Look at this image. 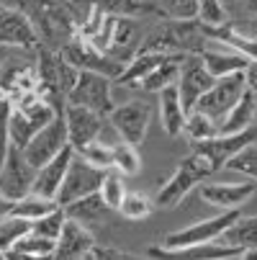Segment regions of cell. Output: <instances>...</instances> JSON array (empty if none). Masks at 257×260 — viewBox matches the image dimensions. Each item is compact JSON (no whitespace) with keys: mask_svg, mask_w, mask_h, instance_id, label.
Here are the masks:
<instances>
[{"mask_svg":"<svg viewBox=\"0 0 257 260\" xmlns=\"http://www.w3.org/2000/svg\"><path fill=\"white\" fill-rule=\"evenodd\" d=\"M252 142H257V126L239 132V134H218L208 142H198V147L188 157L180 160V165L175 168L170 180L160 188L155 204L162 206V209L180 206L182 199H186L193 188H198V185L208 175H213L216 170L227 168V162L242 150V147H247Z\"/></svg>","mask_w":257,"mask_h":260,"instance_id":"obj_1","label":"cell"},{"mask_svg":"<svg viewBox=\"0 0 257 260\" xmlns=\"http://www.w3.org/2000/svg\"><path fill=\"white\" fill-rule=\"evenodd\" d=\"M78 67H72L62 54L57 52H39V64H36V75H39V95L49 101L57 111L64 108L67 95L78 80Z\"/></svg>","mask_w":257,"mask_h":260,"instance_id":"obj_2","label":"cell"},{"mask_svg":"<svg viewBox=\"0 0 257 260\" xmlns=\"http://www.w3.org/2000/svg\"><path fill=\"white\" fill-rule=\"evenodd\" d=\"M67 103L90 108L108 119L111 111L116 108L114 95H111V78L100 75V72H93V70H80L75 85H72V90L67 95Z\"/></svg>","mask_w":257,"mask_h":260,"instance_id":"obj_3","label":"cell"},{"mask_svg":"<svg viewBox=\"0 0 257 260\" xmlns=\"http://www.w3.org/2000/svg\"><path fill=\"white\" fill-rule=\"evenodd\" d=\"M0 98L8 101L11 108L13 106H26L39 95V75L36 67L26 64V62H8L0 64Z\"/></svg>","mask_w":257,"mask_h":260,"instance_id":"obj_4","label":"cell"},{"mask_svg":"<svg viewBox=\"0 0 257 260\" xmlns=\"http://www.w3.org/2000/svg\"><path fill=\"white\" fill-rule=\"evenodd\" d=\"M108 170H100V168H93L90 162H85L78 152L72 157L69 168H67V175L62 180V188L57 193V204L59 206H69L80 199H88L93 193L100 191V183L105 178Z\"/></svg>","mask_w":257,"mask_h":260,"instance_id":"obj_5","label":"cell"},{"mask_svg":"<svg viewBox=\"0 0 257 260\" xmlns=\"http://www.w3.org/2000/svg\"><path fill=\"white\" fill-rule=\"evenodd\" d=\"M59 111L44 101V98H36L26 106H13L11 108V116H8V132H11V142L18 144V147H26L28 139L42 132Z\"/></svg>","mask_w":257,"mask_h":260,"instance_id":"obj_6","label":"cell"},{"mask_svg":"<svg viewBox=\"0 0 257 260\" xmlns=\"http://www.w3.org/2000/svg\"><path fill=\"white\" fill-rule=\"evenodd\" d=\"M239 216H242L239 209H227V211L216 214L211 219H203V221H196V224H191V227H182V230L170 232L162 245H167V247H188V245L216 242V240H222V235L234 224Z\"/></svg>","mask_w":257,"mask_h":260,"instance_id":"obj_7","label":"cell"},{"mask_svg":"<svg viewBox=\"0 0 257 260\" xmlns=\"http://www.w3.org/2000/svg\"><path fill=\"white\" fill-rule=\"evenodd\" d=\"M36 170L28 162V157L23 155V150L18 144L11 142L8 147V155H6V162L0 168V193L11 201H18L23 196L31 193L33 188V180H36Z\"/></svg>","mask_w":257,"mask_h":260,"instance_id":"obj_8","label":"cell"},{"mask_svg":"<svg viewBox=\"0 0 257 260\" xmlns=\"http://www.w3.org/2000/svg\"><path fill=\"white\" fill-rule=\"evenodd\" d=\"M247 75L244 72H234L227 78H216L213 85L208 88V93L198 101V111H203L206 116H211L216 124L222 121L229 111L237 106V101L242 98V93L247 90Z\"/></svg>","mask_w":257,"mask_h":260,"instance_id":"obj_9","label":"cell"},{"mask_svg":"<svg viewBox=\"0 0 257 260\" xmlns=\"http://www.w3.org/2000/svg\"><path fill=\"white\" fill-rule=\"evenodd\" d=\"M31 3H33V8H31L28 18L33 21L36 31L44 34L49 42L67 44L78 34V26L72 21L69 11L62 8L57 0H31Z\"/></svg>","mask_w":257,"mask_h":260,"instance_id":"obj_10","label":"cell"},{"mask_svg":"<svg viewBox=\"0 0 257 260\" xmlns=\"http://www.w3.org/2000/svg\"><path fill=\"white\" fill-rule=\"evenodd\" d=\"M213 75L206 70L203 59L198 52L193 54H186V59H182L180 64V75H177V93H180V101L182 106H186V111L191 114V111H196L198 101L208 93V88L213 85Z\"/></svg>","mask_w":257,"mask_h":260,"instance_id":"obj_11","label":"cell"},{"mask_svg":"<svg viewBox=\"0 0 257 260\" xmlns=\"http://www.w3.org/2000/svg\"><path fill=\"white\" fill-rule=\"evenodd\" d=\"M67 144H69V139H67V124H64V116H62V111H59V114L42 132H36L28 139L26 147H21V150H23V155L28 157V162L33 168H42L54 155H59Z\"/></svg>","mask_w":257,"mask_h":260,"instance_id":"obj_12","label":"cell"},{"mask_svg":"<svg viewBox=\"0 0 257 260\" xmlns=\"http://www.w3.org/2000/svg\"><path fill=\"white\" fill-rule=\"evenodd\" d=\"M150 103L146 101H129V103H121L111 111V116H108V121H111L114 132L121 137V142H129L134 147H139L146 137V129H150Z\"/></svg>","mask_w":257,"mask_h":260,"instance_id":"obj_13","label":"cell"},{"mask_svg":"<svg viewBox=\"0 0 257 260\" xmlns=\"http://www.w3.org/2000/svg\"><path fill=\"white\" fill-rule=\"evenodd\" d=\"M72 67H78V70H93V72H100V75H108L111 80L119 78V72L124 70V64L114 62L108 54H103L100 49H95L88 39H83L80 34H75L72 39L62 47L59 52Z\"/></svg>","mask_w":257,"mask_h":260,"instance_id":"obj_14","label":"cell"},{"mask_svg":"<svg viewBox=\"0 0 257 260\" xmlns=\"http://www.w3.org/2000/svg\"><path fill=\"white\" fill-rule=\"evenodd\" d=\"M36 44H39V31L28 13L0 6V47L33 49Z\"/></svg>","mask_w":257,"mask_h":260,"instance_id":"obj_15","label":"cell"},{"mask_svg":"<svg viewBox=\"0 0 257 260\" xmlns=\"http://www.w3.org/2000/svg\"><path fill=\"white\" fill-rule=\"evenodd\" d=\"M239 250L224 242H206V245H188V247H167V245H152L146 247L150 260H232Z\"/></svg>","mask_w":257,"mask_h":260,"instance_id":"obj_16","label":"cell"},{"mask_svg":"<svg viewBox=\"0 0 257 260\" xmlns=\"http://www.w3.org/2000/svg\"><path fill=\"white\" fill-rule=\"evenodd\" d=\"M254 191H257L254 180H242V183H222V180H218V183H208V180H203L198 185L201 199L206 204L216 206V209H222V211L239 209L242 204H247L254 196Z\"/></svg>","mask_w":257,"mask_h":260,"instance_id":"obj_17","label":"cell"},{"mask_svg":"<svg viewBox=\"0 0 257 260\" xmlns=\"http://www.w3.org/2000/svg\"><path fill=\"white\" fill-rule=\"evenodd\" d=\"M62 116H64V124H67V139L75 150L78 147H85L93 139H98L100 132H103V119L105 116L95 114V111H90V108L67 103L62 108Z\"/></svg>","mask_w":257,"mask_h":260,"instance_id":"obj_18","label":"cell"},{"mask_svg":"<svg viewBox=\"0 0 257 260\" xmlns=\"http://www.w3.org/2000/svg\"><path fill=\"white\" fill-rule=\"evenodd\" d=\"M93 250H95V240H93L90 227L67 216L64 227L54 242V260H83Z\"/></svg>","mask_w":257,"mask_h":260,"instance_id":"obj_19","label":"cell"},{"mask_svg":"<svg viewBox=\"0 0 257 260\" xmlns=\"http://www.w3.org/2000/svg\"><path fill=\"white\" fill-rule=\"evenodd\" d=\"M141 44V31H139V21L129 18V16H116L114 28H111V39H108V49L105 54L119 64H129L134 59V54L139 52Z\"/></svg>","mask_w":257,"mask_h":260,"instance_id":"obj_20","label":"cell"},{"mask_svg":"<svg viewBox=\"0 0 257 260\" xmlns=\"http://www.w3.org/2000/svg\"><path fill=\"white\" fill-rule=\"evenodd\" d=\"M72 157H75V147L67 144L59 155H54L47 165H42L39 170H36V180H33L31 193L57 201V193H59V188H62V180H64V175H67V168H69Z\"/></svg>","mask_w":257,"mask_h":260,"instance_id":"obj_21","label":"cell"},{"mask_svg":"<svg viewBox=\"0 0 257 260\" xmlns=\"http://www.w3.org/2000/svg\"><path fill=\"white\" fill-rule=\"evenodd\" d=\"M198 54L213 78H227V75H234V72H244L249 67V59L244 54L218 44V42H211V39L206 42V47Z\"/></svg>","mask_w":257,"mask_h":260,"instance_id":"obj_22","label":"cell"},{"mask_svg":"<svg viewBox=\"0 0 257 260\" xmlns=\"http://www.w3.org/2000/svg\"><path fill=\"white\" fill-rule=\"evenodd\" d=\"M254 116H257V90L247 88L242 93V98L237 101V106L229 111V114L218 121V134H239V132H247L252 129L254 124Z\"/></svg>","mask_w":257,"mask_h":260,"instance_id":"obj_23","label":"cell"},{"mask_svg":"<svg viewBox=\"0 0 257 260\" xmlns=\"http://www.w3.org/2000/svg\"><path fill=\"white\" fill-rule=\"evenodd\" d=\"M186 119H188V111L180 101L177 85H167L165 90H160V121L165 134L177 137L186 129Z\"/></svg>","mask_w":257,"mask_h":260,"instance_id":"obj_24","label":"cell"},{"mask_svg":"<svg viewBox=\"0 0 257 260\" xmlns=\"http://www.w3.org/2000/svg\"><path fill=\"white\" fill-rule=\"evenodd\" d=\"M8 260H54V240H47L36 232H28L18 245L6 252Z\"/></svg>","mask_w":257,"mask_h":260,"instance_id":"obj_25","label":"cell"},{"mask_svg":"<svg viewBox=\"0 0 257 260\" xmlns=\"http://www.w3.org/2000/svg\"><path fill=\"white\" fill-rule=\"evenodd\" d=\"M182 59H186V54H167V57L150 72V75L141 80V88L160 93V90H165L167 85H175V83H177V75H180Z\"/></svg>","mask_w":257,"mask_h":260,"instance_id":"obj_26","label":"cell"},{"mask_svg":"<svg viewBox=\"0 0 257 260\" xmlns=\"http://www.w3.org/2000/svg\"><path fill=\"white\" fill-rule=\"evenodd\" d=\"M224 245L242 250H257V214L254 216H239L234 224L222 235Z\"/></svg>","mask_w":257,"mask_h":260,"instance_id":"obj_27","label":"cell"},{"mask_svg":"<svg viewBox=\"0 0 257 260\" xmlns=\"http://www.w3.org/2000/svg\"><path fill=\"white\" fill-rule=\"evenodd\" d=\"M88 3L105 11V13H111V16L139 18V16H146V13H157V3H150V0H88Z\"/></svg>","mask_w":257,"mask_h":260,"instance_id":"obj_28","label":"cell"},{"mask_svg":"<svg viewBox=\"0 0 257 260\" xmlns=\"http://www.w3.org/2000/svg\"><path fill=\"white\" fill-rule=\"evenodd\" d=\"M62 209H64V214H67L69 219L83 221L85 227H90L93 221L103 219L108 211H111V209L105 206V201L100 199V193H93V196H88V199H80V201L69 204V206H62Z\"/></svg>","mask_w":257,"mask_h":260,"instance_id":"obj_29","label":"cell"},{"mask_svg":"<svg viewBox=\"0 0 257 260\" xmlns=\"http://www.w3.org/2000/svg\"><path fill=\"white\" fill-rule=\"evenodd\" d=\"M54 209H59V204H57V201L44 199V196H36V193H28V196H23V199L13 201L11 214H13V216H21V219H26V221H31V224H33L36 219L47 216V214H49V211H54Z\"/></svg>","mask_w":257,"mask_h":260,"instance_id":"obj_30","label":"cell"},{"mask_svg":"<svg viewBox=\"0 0 257 260\" xmlns=\"http://www.w3.org/2000/svg\"><path fill=\"white\" fill-rule=\"evenodd\" d=\"M28 232H31V221H26L21 216H13V214L3 216L0 219V252L3 255L11 252L18 245V240H23Z\"/></svg>","mask_w":257,"mask_h":260,"instance_id":"obj_31","label":"cell"},{"mask_svg":"<svg viewBox=\"0 0 257 260\" xmlns=\"http://www.w3.org/2000/svg\"><path fill=\"white\" fill-rule=\"evenodd\" d=\"M157 13L165 21H198V0H160Z\"/></svg>","mask_w":257,"mask_h":260,"instance_id":"obj_32","label":"cell"},{"mask_svg":"<svg viewBox=\"0 0 257 260\" xmlns=\"http://www.w3.org/2000/svg\"><path fill=\"white\" fill-rule=\"evenodd\" d=\"M186 132L191 139H196V142H208V139H213V137H218V124L211 119V116H206L203 111H191L188 114V119H186Z\"/></svg>","mask_w":257,"mask_h":260,"instance_id":"obj_33","label":"cell"},{"mask_svg":"<svg viewBox=\"0 0 257 260\" xmlns=\"http://www.w3.org/2000/svg\"><path fill=\"white\" fill-rule=\"evenodd\" d=\"M85 162H90L93 168H100V170H108L114 168V144H105L100 139H93L88 142L85 147H78L75 150Z\"/></svg>","mask_w":257,"mask_h":260,"instance_id":"obj_34","label":"cell"},{"mask_svg":"<svg viewBox=\"0 0 257 260\" xmlns=\"http://www.w3.org/2000/svg\"><path fill=\"white\" fill-rule=\"evenodd\" d=\"M114 168L121 175H136L141 168V157L136 152V147L129 142H119L114 144Z\"/></svg>","mask_w":257,"mask_h":260,"instance_id":"obj_35","label":"cell"},{"mask_svg":"<svg viewBox=\"0 0 257 260\" xmlns=\"http://www.w3.org/2000/svg\"><path fill=\"white\" fill-rule=\"evenodd\" d=\"M126 219H146L152 211H155V201L146 199L141 191H126L124 201H121V209H119Z\"/></svg>","mask_w":257,"mask_h":260,"instance_id":"obj_36","label":"cell"},{"mask_svg":"<svg viewBox=\"0 0 257 260\" xmlns=\"http://www.w3.org/2000/svg\"><path fill=\"white\" fill-rule=\"evenodd\" d=\"M100 199L105 201V206L111 211H119L121 209V201L126 196V185H124V178L116 175V173H105L103 183H100Z\"/></svg>","mask_w":257,"mask_h":260,"instance_id":"obj_37","label":"cell"},{"mask_svg":"<svg viewBox=\"0 0 257 260\" xmlns=\"http://www.w3.org/2000/svg\"><path fill=\"white\" fill-rule=\"evenodd\" d=\"M64 221H67V214H64V209L59 206V209L49 211L47 216L36 219L33 224H31V232H36V235H42V237L57 242V237H59V232H62V227H64Z\"/></svg>","mask_w":257,"mask_h":260,"instance_id":"obj_38","label":"cell"},{"mask_svg":"<svg viewBox=\"0 0 257 260\" xmlns=\"http://www.w3.org/2000/svg\"><path fill=\"white\" fill-rule=\"evenodd\" d=\"M227 168L234 170V173H242V175H247L252 180H257V142L242 147V150L227 162Z\"/></svg>","mask_w":257,"mask_h":260,"instance_id":"obj_39","label":"cell"},{"mask_svg":"<svg viewBox=\"0 0 257 260\" xmlns=\"http://www.w3.org/2000/svg\"><path fill=\"white\" fill-rule=\"evenodd\" d=\"M222 8L229 23H244L257 16V0H222Z\"/></svg>","mask_w":257,"mask_h":260,"instance_id":"obj_40","label":"cell"},{"mask_svg":"<svg viewBox=\"0 0 257 260\" xmlns=\"http://www.w3.org/2000/svg\"><path fill=\"white\" fill-rule=\"evenodd\" d=\"M198 21L203 26H222V23H227L222 0H198Z\"/></svg>","mask_w":257,"mask_h":260,"instance_id":"obj_41","label":"cell"},{"mask_svg":"<svg viewBox=\"0 0 257 260\" xmlns=\"http://www.w3.org/2000/svg\"><path fill=\"white\" fill-rule=\"evenodd\" d=\"M8 116H11V103L0 98V168H3V162H6V155H8V147H11Z\"/></svg>","mask_w":257,"mask_h":260,"instance_id":"obj_42","label":"cell"},{"mask_svg":"<svg viewBox=\"0 0 257 260\" xmlns=\"http://www.w3.org/2000/svg\"><path fill=\"white\" fill-rule=\"evenodd\" d=\"M244 75H247V85H249L252 90H257V59L249 62V67L244 70Z\"/></svg>","mask_w":257,"mask_h":260,"instance_id":"obj_43","label":"cell"},{"mask_svg":"<svg viewBox=\"0 0 257 260\" xmlns=\"http://www.w3.org/2000/svg\"><path fill=\"white\" fill-rule=\"evenodd\" d=\"M237 26H244V31L252 36V39H257V16L249 18V21H244V23H237Z\"/></svg>","mask_w":257,"mask_h":260,"instance_id":"obj_44","label":"cell"},{"mask_svg":"<svg viewBox=\"0 0 257 260\" xmlns=\"http://www.w3.org/2000/svg\"><path fill=\"white\" fill-rule=\"evenodd\" d=\"M11 209H13V201H11V199H6L3 193H0V219L8 216V214H11Z\"/></svg>","mask_w":257,"mask_h":260,"instance_id":"obj_45","label":"cell"},{"mask_svg":"<svg viewBox=\"0 0 257 260\" xmlns=\"http://www.w3.org/2000/svg\"><path fill=\"white\" fill-rule=\"evenodd\" d=\"M237 260H257V250H242L237 255Z\"/></svg>","mask_w":257,"mask_h":260,"instance_id":"obj_46","label":"cell"},{"mask_svg":"<svg viewBox=\"0 0 257 260\" xmlns=\"http://www.w3.org/2000/svg\"><path fill=\"white\" fill-rule=\"evenodd\" d=\"M83 260H95V252H90V255H85Z\"/></svg>","mask_w":257,"mask_h":260,"instance_id":"obj_47","label":"cell"},{"mask_svg":"<svg viewBox=\"0 0 257 260\" xmlns=\"http://www.w3.org/2000/svg\"><path fill=\"white\" fill-rule=\"evenodd\" d=\"M95 260H98V257H95Z\"/></svg>","mask_w":257,"mask_h":260,"instance_id":"obj_48","label":"cell"}]
</instances>
